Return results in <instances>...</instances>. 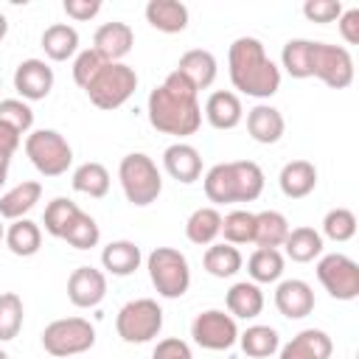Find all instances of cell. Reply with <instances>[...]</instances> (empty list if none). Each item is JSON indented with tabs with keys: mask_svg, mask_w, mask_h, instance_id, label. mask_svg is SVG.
<instances>
[{
	"mask_svg": "<svg viewBox=\"0 0 359 359\" xmlns=\"http://www.w3.org/2000/svg\"><path fill=\"white\" fill-rule=\"evenodd\" d=\"M314 39H289L280 50V65L292 79H311Z\"/></svg>",
	"mask_w": 359,
	"mask_h": 359,
	"instance_id": "cell-36",
	"label": "cell"
},
{
	"mask_svg": "<svg viewBox=\"0 0 359 359\" xmlns=\"http://www.w3.org/2000/svg\"><path fill=\"white\" fill-rule=\"evenodd\" d=\"M337 25L348 45H359V8H342Z\"/></svg>",
	"mask_w": 359,
	"mask_h": 359,
	"instance_id": "cell-47",
	"label": "cell"
},
{
	"mask_svg": "<svg viewBox=\"0 0 359 359\" xmlns=\"http://www.w3.org/2000/svg\"><path fill=\"white\" fill-rule=\"evenodd\" d=\"M227 303V314L236 320H255L264 311V292L258 283L252 280H238L227 289L224 294Z\"/></svg>",
	"mask_w": 359,
	"mask_h": 359,
	"instance_id": "cell-26",
	"label": "cell"
},
{
	"mask_svg": "<svg viewBox=\"0 0 359 359\" xmlns=\"http://www.w3.org/2000/svg\"><path fill=\"white\" fill-rule=\"evenodd\" d=\"M107 297V275L95 266H76L67 278V300L76 309H95Z\"/></svg>",
	"mask_w": 359,
	"mask_h": 359,
	"instance_id": "cell-13",
	"label": "cell"
},
{
	"mask_svg": "<svg viewBox=\"0 0 359 359\" xmlns=\"http://www.w3.org/2000/svg\"><path fill=\"white\" fill-rule=\"evenodd\" d=\"M275 309L286 320H303L314 311V289L300 278L280 280L275 289Z\"/></svg>",
	"mask_w": 359,
	"mask_h": 359,
	"instance_id": "cell-16",
	"label": "cell"
},
{
	"mask_svg": "<svg viewBox=\"0 0 359 359\" xmlns=\"http://www.w3.org/2000/svg\"><path fill=\"white\" fill-rule=\"evenodd\" d=\"M289 219L280 210H261L255 213V230H252V244L258 247H283L286 236H289Z\"/></svg>",
	"mask_w": 359,
	"mask_h": 359,
	"instance_id": "cell-30",
	"label": "cell"
},
{
	"mask_svg": "<svg viewBox=\"0 0 359 359\" xmlns=\"http://www.w3.org/2000/svg\"><path fill=\"white\" fill-rule=\"evenodd\" d=\"M135 90H137V73L126 62H104V67L84 87L87 98L98 109H118V107H123L135 95Z\"/></svg>",
	"mask_w": 359,
	"mask_h": 359,
	"instance_id": "cell-6",
	"label": "cell"
},
{
	"mask_svg": "<svg viewBox=\"0 0 359 359\" xmlns=\"http://www.w3.org/2000/svg\"><path fill=\"white\" fill-rule=\"evenodd\" d=\"M278 351L280 359H331L334 342L323 328H303Z\"/></svg>",
	"mask_w": 359,
	"mask_h": 359,
	"instance_id": "cell-19",
	"label": "cell"
},
{
	"mask_svg": "<svg viewBox=\"0 0 359 359\" xmlns=\"http://www.w3.org/2000/svg\"><path fill=\"white\" fill-rule=\"evenodd\" d=\"M6 247L14 252V255H20V258H31V255H36L39 252V247H42V227L36 224V222H31V219H17V222H11L8 227H6Z\"/></svg>",
	"mask_w": 359,
	"mask_h": 359,
	"instance_id": "cell-29",
	"label": "cell"
},
{
	"mask_svg": "<svg viewBox=\"0 0 359 359\" xmlns=\"http://www.w3.org/2000/svg\"><path fill=\"white\" fill-rule=\"evenodd\" d=\"M0 121L14 126L20 135H28L34 126V109L22 98H3L0 101Z\"/></svg>",
	"mask_w": 359,
	"mask_h": 359,
	"instance_id": "cell-42",
	"label": "cell"
},
{
	"mask_svg": "<svg viewBox=\"0 0 359 359\" xmlns=\"http://www.w3.org/2000/svg\"><path fill=\"white\" fill-rule=\"evenodd\" d=\"M252 230H255V213H250V210H230L227 216H222V236L233 247L250 244Z\"/></svg>",
	"mask_w": 359,
	"mask_h": 359,
	"instance_id": "cell-40",
	"label": "cell"
},
{
	"mask_svg": "<svg viewBox=\"0 0 359 359\" xmlns=\"http://www.w3.org/2000/svg\"><path fill=\"white\" fill-rule=\"evenodd\" d=\"M6 238V227H3V222H0V241Z\"/></svg>",
	"mask_w": 359,
	"mask_h": 359,
	"instance_id": "cell-51",
	"label": "cell"
},
{
	"mask_svg": "<svg viewBox=\"0 0 359 359\" xmlns=\"http://www.w3.org/2000/svg\"><path fill=\"white\" fill-rule=\"evenodd\" d=\"M8 165H11V157L0 151V188H3V185H6V180H8Z\"/></svg>",
	"mask_w": 359,
	"mask_h": 359,
	"instance_id": "cell-49",
	"label": "cell"
},
{
	"mask_svg": "<svg viewBox=\"0 0 359 359\" xmlns=\"http://www.w3.org/2000/svg\"><path fill=\"white\" fill-rule=\"evenodd\" d=\"M115 331L129 345L151 342L163 331V309L151 297H137L121 306L115 317Z\"/></svg>",
	"mask_w": 359,
	"mask_h": 359,
	"instance_id": "cell-9",
	"label": "cell"
},
{
	"mask_svg": "<svg viewBox=\"0 0 359 359\" xmlns=\"http://www.w3.org/2000/svg\"><path fill=\"white\" fill-rule=\"evenodd\" d=\"M283 250H286V258H292L294 264H309L323 255V236H320V230L306 227V224L294 227V230H289Z\"/></svg>",
	"mask_w": 359,
	"mask_h": 359,
	"instance_id": "cell-31",
	"label": "cell"
},
{
	"mask_svg": "<svg viewBox=\"0 0 359 359\" xmlns=\"http://www.w3.org/2000/svg\"><path fill=\"white\" fill-rule=\"evenodd\" d=\"M238 345H241V351H244L247 356H252V359H266V356L278 353V348H280V334H278L272 325L255 323V325H247V331L238 334Z\"/></svg>",
	"mask_w": 359,
	"mask_h": 359,
	"instance_id": "cell-35",
	"label": "cell"
},
{
	"mask_svg": "<svg viewBox=\"0 0 359 359\" xmlns=\"http://www.w3.org/2000/svg\"><path fill=\"white\" fill-rule=\"evenodd\" d=\"M22 297L17 292H3L0 294V342H11L20 328H22Z\"/></svg>",
	"mask_w": 359,
	"mask_h": 359,
	"instance_id": "cell-38",
	"label": "cell"
},
{
	"mask_svg": "<svg viewBox=\"0 0 359 359\" xmlns=\"http://www.w3.org/2000/svg\"><path fill=\"white\" fill-rule=\"evenodd\" d=\"M79 213H81V208H79L73 199H67V196H56V199H50V202L45 205V216H42L45 233L53 236V238H62Z\"/></svg>",
	"mask_w": 359,
	"mask_h": 359,
	"instance_id": "cell-37",
	"label": "cell"
},
{
	"mask_svg": "<svg viewBox=\"0 0 359 359\" xmlns=\"http://www.w3.org/2000/svg\"><path fill=\"white\" fill-rule=\"evenodd\" d=\"M14 90L22 101H42L53 90V67L45 59H22L14 70Z\"/></svg>",
	"mask_w": 359,
	"mask_h": 359,
	"instance_id": "cell-14",
	"label": "cell"
},
{
	"mask_svg": "<svg viewBox=\"0 0 359 359\" xmlns=\"http://www.w3.org/2000/svg\"><path fill=\"white\" fill-rule=\"evenodd\" d=\"M286 132V121L280 115L278 107L272 104H255L250 112H247V135L261 143V146H272L283 137Z\"/></svg>",
	"mask_w": 359,
	"mask_h": 359,
	"instance_id": "cell-21",
	"label": "cell"
},
{
	"mask_svg": "<svg viewBox=\"0 0 359 359\" xmlns=\"http://www.w3.org/2000/svg\"><path fill=\"white\" fill-rule=\"evenodd\" d=\"M174 70L199 93V90H208V87L216 81L219 62H216V56H213L210 50H205V48H191V50H185V53L180 56V62H177Z\"/></svg>",
	"mask_w": 359,
	"mask_h": 359,
	"instance_id": "cell-17",
	"label": "cell"
},
{
	"mask_svg": "<svg viewBox=\"0 0 359 359\" xmlns=\"http://www.w3.org/2000/svg\"><path fill=\"white\" fill-rule=\"evenodd\" d=\"M101 67H104V59H101L93 48H84V50H79V53L73 56V81L84 90Z\"/></svg>",
	"mask_w": 359,
	"mask_h": 359,
	"instance_id": "cell-43",
	"label": "cell"
},
{
	"mask_svg": "<svg viewBox=\"0 0 359 359\" xmlns=\"http://www.w3.org/2000/svg\"><path fill=\"white\" fill-rule=\"evenodd\" d=\"M149 359H194V353H191V345H188L185 339H180V337H165V339H160V342L154 345V351H151Z\"/></svg>",
	"mask_w": 359,
	"mask_h": 359,
	"instance_id": "cell-45",
	"label": "cell"
},
{
	"mask_svg": "<svg viewBox=\"0 0 359 359\" xmlns=\"http://www.w3.org/2000/svg\"><path fill=\"white\" fill-rule=\"evenodd\" d=\"M70 182H73V191H79V194H84L90 199H101V196L109 194V171H107L104 163H95V160L81 163L73 171Z\"/></svg>",
	"mask_w": 359,
	"mask_h": 359,
	"instance_id": "cell-32",
	"label": "cell"
},
{
	"mask_svg": "<svg viewBox=\"0 0 359 359\" xmlns=\"http://www.w3.org/2000/svg\"><path fill=\"white\" fill-rule=\"evenodd\" d=\"M25 154L42 177H62L73 163V146L56 129H34L25 137Z\"/></svg>",
	"mask_w": 359,
	"mask_h": 359,
	"instance_id": "cell-7",
	"label": "cell"
},
{
	"mask_svg": "<svg viewBox=\"0 0 359 359\" xmlns=\"http://www.w3.org/2000/svg\"><path fill=\"white\" fill-rule=\"evenodd\" d=\"M143 14L146 22L163 34H180L188 28V6L180 0H149Z\"/></svg>",
	"mask_w": 359,
	"mask_h": 359,
	"instance_id": "cell-24",
	"label": "cell"
},
{
	"mask_svg": "<svg viewBox=\"0 0 359 359\" xmlns=\"http://www.w3.org/2000/svg\"><path fill=\"white\" fill-rule=\"evenodd\" d=\"M303 14H306V20L325 25V22L339 20L342 3H339V0H306V3H303Z\"/></svg>",
	"mask_w": 359,
	"mask_h": 359,
	"instance_id": "cell-44",
	"label": "cell"
},
{
	"mask_svg": "<svg viewBox=\"0 0 359 359\" xmlns=\"http://www.w3.org/2000/svg\"><path fill=\"white\" fill-rule=\"evenodd\" d=\"M185 236L191 244L210 247L222 236V213L216 208H196L185 222Z\"/></svg>",
	"mask_w": 359,
	"mask_h": 359,
	"instance_id": "cell-28",
	"label": "cell"
},
{
	"mask_svg": "<svg viewBox=\"0 0 359 359\" xmlns=\"http://www.w3.org/2000/svg\"><path fill=\"white\" fill-rule=\"evenodd\" d=\"M20 143H22V135H20L14 126H8V123L0 121V151L11 157V154L20 149Z\"/></svg>",
	"mask_w": 359,
	"mask_h": 359,
	"instance_id": "cell-48",
	"label": "cell"
},
{
	"mask_svg": "<svg viewBox=\"0 0 359 359\" xmlns=\"http://www.w3.org/2000/svg\"><path fill=\"white\" fill-rule=\"evenodd\" d=\"M320 236H325L337 244L351 241L356 236V213L351 208H331L323 216V233Z\"/></svg>",
	"mask_w": 359,
	"mask_h": 359,
	"instance_id": "cell-39",
	"label": "cell"
},
{
	"mask_svg": "<svg viewBox=\"0 0 359 359\" xmlns=\"http://www.w3.org/2000/svg\"><path fill=\"white\" fill-rule=\"evenodd\" d=\"M146 269H149V280H151L154 292L165 300L182 297L191 286L188 258L177 247H154L146 255Z\"/></svg>",
	"mask_w": 359,
	"mask_h": 359,
	"instance_id": "cell-5",
	"label": "cell"
},
{
	"mask_svg": "<svg viewBox=\"0 0 359 359\" xmlns=\"http://www.w3.org/2000/svg\"><path fill=\"white\" fill-rule=\"evenodd\" d=\"M205 196L216 205L255 202L264 194V171L255 160H230L208 168L202 180Z\"/></svg>",
	"mask_w": 359,
	"mask_h": 359,
	"instance_id": "cell-3",
	"label": "cell"
},
{
	"mask_svg": "<svg viewBox=\"0 0 359 359\" xmlns=\"http://www.w3.org/2000/svg\"><path fill=\"white\" fill-rule=\"evenodd\" d=\"M62 8H65V14H67L70 20L87 22V20H93V17L101 11V0H65Z\"/></svg>",
	"mask_w": 359,
	"mask_h": 359,
	"instance_id": "cell-46",
	"label": "cell"
},
{
	"mask_svg": "<svg viewBox=\"0 0 359 359\" xmlns=\"http://www.w3.org/2000/svg\"><path fill=\"white\" fill-rule=\"evenodd\" d=\"M39 199H42V182L22 180L14 188H8L6 194H0V219H8V222L25 219V213L34 210V205Z\"/></svg>",
	"mask_w": 359,
	"mask_h": 359,
	"instance_id": "cell-23",
	"label": "cell"
},
{
	"mask_svg": "<svg viewBox=\"0 0 359 359\" xmlns=\"http://www.w3.org/2000/svg\"><path fill=\"white\" fill-rule=\"evenodd\" d=\"M163 168L171 180L182 182V185H191L202 177V154L191 143L177 140L163 151Z\"/></svg>",
	"mask_w": 359,
	"mask_h": 359,
	"instance_id": "cell-18",
	"label": "cell"
},
{
	"mask_svg": "<svg viewBox=\"0 0 359 359\" xmlns=\"http://www.w3.org/2000/svg\"><path fill=\"white\" fill-rule=\"evenodd\" d=\"M70 247H76V250H90V247H95L98 241H101V227H98V222L90 216V213H79L76 219H73V224L67 227V233L62 236Z\"/></svg>",
	"mask_w": 359,
	"mask_h": 359,
	"instance_id": "cell-41",
	"label": "cell"
},
{
	"mask_svg": "<svg viewBox=\"0 0 359 359\" xmlns=\"http://www.w3.org/2000/svg\"><path fill=\"white\" fill-rule=\"evenodd\" d=\"M280 194L289 199H303L317 188V168L311 160H289L278 174Z\"/></svg>",
	"mask_w": 359,
	"mask_h": 359,
	"instance_id": "cell-22",
	"label": "cell"
},
{
	"mask_svg": "<svg viewBox=\"0 0 359 359\" xmlns=\"http://www.w3.org/2000/svg\"><path fill=\"white\" fill-rule=\"evenodd\" d=\"M317 280L334 300L359 297V264L345 252H328L317 261Z\"/></svg>",
	"mask_w": 359,
	"mask_h": 359,
	"instance_id": "cell-10",
	"label": "cell"
},
{
	"mask_svg": "<svg viewBox=\"0 0 359 359\" xmlns=\"http://www.w3.org/2000/svg\"><path fill=\"white\" fill-rule=\"evenodd\" d=\"M6 34H8V20H6V14L0 11V42L6 39Z\"/></svg>",
	"mask_w": 359,
	"mask_h": 359,
	"instance_id": "cell-50",
	"label": "cell"
},
{
	"mask_svg": "<svg viewBox=\"0 0 359 359\" xmlns=\"http://www.w3.org/2000/svg\"><path fill=\"white\" fill-rule=\"evenodd\" d=\"M283 264H286V258H283V252L280 250H272V247H258L250 258H247V275H250V280L252 283H275V280H280V275H283Z\"/></svg>",
	"mask_w": 359,
	"mask_h": 359,
	"instance_id": "cell-33",
	"label": "cell"
},
{
	"mask_svg": "<svg viewBox=\"0 0 359 359\" xmlns=\"http://www.w3.org/2000/svg\"><path fill=\"white\" fill-rule=\"evenodd\" d=\"M311 76L320 79L331 90H345L353 84V56L345 45L314 42L311 53Z\"/></svg>",
	"mask_w": 359,
	"mask_h": 359,
	"instance_id": "cell-11",
	"label": "cell"
},
{
	"mask_svg": "<svg viewBox=\"0 0 359 359\" xmlns=\"http://www.w3.org/2000/svg\"><path fill=\"white\" fill-rule=\"evenodd\" d=\"M202 266L208 275L213 278H233L241 266H244V258L238 252V247L222 241V244H210L202 255Z\"/></svg>",
	"mask_w": 359,
	"mask_h": 359,
	"instance_id": "cell-34",
	"label": "cell"
},
{
	"mask_svg": "<svg viewBox=\"0 0 359 359\" xmlns=\"http://www.w3.org/2000/svg\"><path fill=\"white\" fill-rule=\"evenodd\" d=\"M227 73L233 87L250 98H272L280 90V67L266 56L258 36H238L227 50Z\"/></svg>",
	"mask_w": 359,
	"mask_h": 359,
	"instance_id": "cell-2",
	"label": "cell"
},
{
	"mask_svg": "<svg viewBox=\"0 0 359 359\" xmlns=\"http://www.w3.org/2000/svg\"><path fill=\"white\" fill-rule=\"evenodd\" d=\"M0 359H8V353H6V351H3V348H0Z\"/></svg>",
	"mask_w": 359,
	"mask_h": 359,
	"instance_id": "cell-52",
	"label": "cell"
},
{
	"mask_svg": "<svg viewBox=\"0 0 359 359\" xmlns=\"http://www.w3.org/2000/svg\"><path fill=\"white\" fill-rule=\"evenodd\" d=\"M118 180H121V188H123L126 202H132L135 208H146V205L157 202V196L163 194L160 168L143 151H132V154L121 157Z\"/></svg>",
	"mask_w": 359,
	"mask_h": 359,
	"instance_id": "cell-4",
	"label": "cell"
},
{
	"mask_svg": "<svg viewBox=\"0 0 359 359\" xmlns=\"http://www.w3.org/2000/svg\"><path fill=\"white\" fill-rule=\"evenodd\" d=\"M95 345V325L84 317H62L45 325L42 348L56 359H70L87 353Z\"/></svg>",
	"mask_w": 359,
	"mask_h": 359,
	"instance_id": "cell-8",
	"label": "cell"
},
{
	"mask_svg": "<svg viewBox=\"0 0 359 359\" xmlns=\"http://www.w3.org/2000/svg\"><path fill=\"white\" fill-rule=\"evenodd\" d=\"M132 45H135V31L129 22H121V20L104 22L93 34V50L104 62H123V56L132 50Z\"/></svg>",
	"mask_w": 359,
	"mask_h": 359,
	"instance_id": "cell-15",
	"label": "cell"
},
{
	"mask_svg": "<svg viewBox=\"0 0 359 359\" xmlns=\"http://www.w3.org/2000/svg\"><path fill=\"white\" fill-rule=\"evenodd\" d=\"M140 261H143V252L135 241L129 238H118V241H109L104 250H101V266L115 275V278H126L132 272L140 269Z\"/></svg>",
	"mask_w": 359,
	"mask_h": 359,
	"instance_id": "cell-25",
	"label": "cell"
},
{
	"mask_svg": "<svg viewBox=\"0 0 359 359\" xmlns=\"http://www.w3.org/2000/svg\"><path fill=\"white\" fill-rule=\"evenodd\" d=\"M191 337L205 351H227L238 342V325H236V317H230L227 311L208 309L194 317Z\"/></svg>",
	"mask_w": 359,
	"mask_h": 359,
	"instance_id": "cell-12",
	"label": "cell"
},
{
	"mask_svg": "<svg viewBox=\"0 0 359 359\" xmlns=\"http://www.w3.org/2000/svg\"><path fill=\"white\" fill-rule=\"evenodd\" d=\"M205 121L224 132V129H236L241 121H244V107H241V98L238 93L233 90H216L208 95L205 101Z\"/></svg>",
	"mask_w": 359,
	"mask_h": 359,
	"instance_id": "cell-20",
	"label": "cell"
},
{
	"mask_svg": "<svg viewBox=\"0 0 359 359\" xmlns=\"http://www.w3.org/2000/svg\"><path fill=\"white\" fill-rule=\"evenodd\" d=\"M39 45L50 62H67L79 53V31L70 22H53L42 31Z\"/></svg>",
	"mask_w": 359,
	"mask_h": 359,
	"instance_id": "cell-27",
	"label": "cell"
},
{
	"mask_svg": "<svg viewBox=\"0 0 359 359\" xmlns=\"http://www.w3.org/2000/svg\"><path fill=\"white\" fill-rule=\"evenodd\" d=\"M146 112H149V123L163 135L188 137L196 135V129L202 126V107L196 90L177 70H171L165 81L149 93Z\"/></svg>",
	"mask_w": 359,
	"mask_h": 359,
	"instance_id": "cell-1",
	"label": "cell"
},
{
	"mask_svg": "<svg viewBox=\"0 0 359 359\" xmlns=\"http://www.w3.org/2000/svg\"><path fill=\"white\" fill-rule=\"evenodd\" d=\"M0 84H3V79H0Z\"/></svg>",
	"mask_w": 359,
	"mask_h": 359,
	"instance_id": "cell-53",
	"label": "cell"
}]
</instances>
